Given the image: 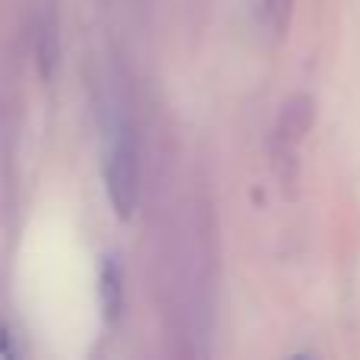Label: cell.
Here are the masks:
<instances>
[{
  "instance_id": "obj_5",
  "label": "cell",
  "mask_w": 360,
  "mask_h": 360,
  "mask_svg": "<svg viewBox=\"0 0 360 360\" xmlns=\"http://www.w3.org/2000/svg\"><path fill=\"white\" fill-rule=\"evenodd\" d=\"M101 307H105V319L114 323V319L124 313V272L117 269L114 259H105L101 266Z\"/></svg>"
},
{
  "instance_id": "obj_1",
  "label": "cell",
  "mask_w": 360,
  "mask_h": 360,
  "mask_svg": "<svg viewBox=\"0 0 360 360\" xmlns=\"http://www.w3.org/2000/svg\"><path fill=\"white\" fill-rule=\"evenodd\" d=\"M105 186L114 212L130 218L143 196V139L139 124L124 98L114 101L108 120V158H105Z\"/></svg>"
},
{
  "instance_id": "obj_3",
  "label": "cell",
  "mask_w": 360,
  "mask_h": 360,
  "mask_svg": "<svg viewBox=\"0 0 360 360\" xmlns=\"http://www.w3.org/2000/svg\"><path fill=\"white\" fill-rule=\"evenodd\" d=\"M60 57H63V35H60L57 0H41L38 25H35V63H38V76L44 82H51L57 76Z\"/></svg>"
},
{
  "instance_id": "obj_2",
  "label": "cell",
  "mask_w": 360,
  "mask_h": 360,
  "mask_svg": "<svg viewBox=\"0 0 360 360\" xmlns=\"http://www.w3.org/2000/svg\"><path fill=\"white\" fill-rule=\"evenodd\" d=\"M313 124H316V101L313 95L297 92L281 105L278 117L272 127V168L281 177V184L291 186L297 180V152L304 146V139L310 136Z\"/></svg>"
},
{
  "instance_id": "obj_4",
  "label": "cell",
  "mask_w": 360,
  "mask_h": 360,
  "mask_svg": "<svg viewBox=\"0 0 360 360\" xmlns=\"http://www.w3.org/2000/svg\"><path fill=\"white\" fill-rule=\"evenodd\" d=\"M294 4L297 0H259V22L272 41H285V35L291 32Z\"/></svg>"
}]
</instances>
